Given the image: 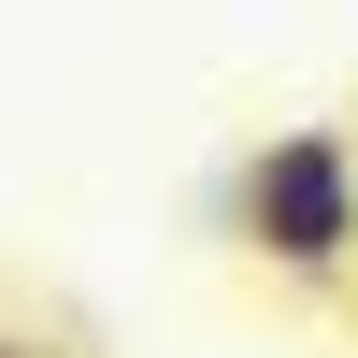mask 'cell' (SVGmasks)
Listing matches in <instances>:
<instances>
[{
    "label": "cell",
    "mask_w": 358,
    "mask_h": 358,
    "mask_svg": "<svg viewBox=\"0 0 358 358\" xmlns=\"http://www.w3.org/2000/svg\"><path fill=\"white\" fill-rule=\"evenodd\" d=\"M229 244L287 287H344L358 273V143L344 129H273L229 172Z\"/></svg>",
    "instance_id": "obj_1"
}]
</instances>
